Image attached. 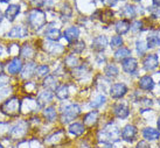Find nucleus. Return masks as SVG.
<instances>
[{
  "label": "nucleus",
  "mask_w": 160,
  "mask_h": 148,
  "mask_svg": "<svg viewBox=\"0 0 160 148\" xmlns=\"http://www.w3.org/2000/svg\"><path fill=\"white\" fill-rule=\"evenodd\" d=\"M11 83V78L7 74H0V88L1 86H6L9 85Z\"/></svg>",
  "instance_id": "nucleus-43"
},
{
  "label": "nucleus",
  "mask_w": 160,
  "mask_h": 148,
  "mask_svg": "<svg viewBox=\"0 0 160 148\" xmlns=\"http://www.w3.org/2000/svg\"><path fill=\"white\" fill-rule=\"evenodd\" d=\"M110 45H111V48H119L120 45H123V37L119 36V35L112 36Z\"/></svg>",
  "instance_id": "nucleus-41"
},
{
  "label": "nucleus",
  "mask_w": 160,
  "mask_h": 148,
  "mask_svg": "<svg viewBox=\"0 0 160 148\" xmlns=\"http://www.w3.org/2000/svg\"><path fill=\"white\" fill-rule=\"evenodd\" d=\"M159 104H160V99H159Z\"/></svg>",
  "instance_id": "nucleus-57"
},
{
  "label": "nucleus",
  "mask_w": 160,
  "mask_h": 148,
  "mask_svg": "<svg viewBox=\"0 0 160 148\" xmlns=\"http://www.w3.org/2000/svg\"><path fill=\"white\" fill-rule=\"evenodd\" d=\"M70 48L72 50V53H75V54H81L83 50L85 49V43L84 41H76L74 43H71L70 45Z\"/></svg>",
  "instance_id": "nucleus-38"
},
{
  "label": "nucleus",
  "mask_w": 160,
  "mask_h": 148,
  "mask_svg": "<svg viewBox=\"0 0 160 148\" xmlns=\"http://www.w3.org/2000/svg\"><path fill=\"white\" fill-rule=\"evenodd\" d=\"M32 132L31 124L28 119H19L14 124H11L8 133L4 140H8L11 142H19L21 140L28 139V135ZM2 140V141H4Z\"/></svg>",
  "instance_id": "nucleus-1"
},
{
  "label": "nucleus",
  "mask_w": 160,
  "mask_h": 148,
  "mask_svg": "<svg viewBox=\"0 0 160 148\" xmlns=\"http://www.w3.org/2000/svg\"><path fill=\"white\" fill-rule=\"evenodd\" d=\"M19 13H20V6L17 4H11L5 11V18L7 19L9 22H13L19 15Z\"/></svg>",
  "instance_id": "nucleus-24"
},
{
  "label": "nucleus",
  "mask_w": 160,
  "mask_h": 148,
  "mask_svg": "<svg viewBox=\"0 0 160 148\" xmlns=\"http://www.w3.org/2000/svg\"><path fill=\"white\" fill-rule=\"evenodd\" d=\"M64 64H66V67L71 68V69H75V68L78 67L80 60H78V57H77L75 54H70L66 57V60H64Z\"/></svg>",
  "instance_id": "nucleus-34"
},
{
  "label": "nucleus",
  "mask_w": 160,
  "mask_h": 148,
  "mask_svg": "<svg viewBox=\"0 0 160 148\" xmlns=\"http://www.w3.org/2000/svg\"><path fill=\"white\" fill-rule=\"evenodd\" d=\"M62 36L66 39L69 45L74 43L76 41H78V36H80V29L76 26H71V27L67 28L66 31H63Z\"/></svg>",
  "instance_id": "nucleus-15"
},
{
  "label": "nucleus",
  "mask_w": 160,
  "mask_h": 148,
  "mask_svg": "<svg viewBox=\"0 0 160 148\" xmlns=\"http://www.w3.org/2000/svg\"><path fill=\"white\" fill-rule=\"evenodd\" d=\"M6 36L8 37V39H23V37H26L28 36V27L26 26H23V25H17V26H14L7 31V34Z\"/></svg>",
  "instance_id": "nucleus-8"
},
{
  "label": "nucleus",
  "mask_w": 160,
  "mask_h": 148,
  "mask_svg": "<svg viewBox=\"0 0 160 148\" xmlns=\"http://www.w3.org/2000/svg\"><path fill=\"white\" fill-rule=\"evenodd\" d=\"M122 68H123L124 72L129 74V75H133L134 72L137 71L138 61L133 57H128L124 61H122Z\"/></svg>",
  "instance_id": "nucleus-16"
},
{
  "label": "nucleus",
  "mask_w": 160,
  "mask_h": 148,
  "mask_svg": "<svg viewBox=\"0 0 160 148\" xmlns=\"http://www.w3.org/2000/svg\"><path fill=\"white\" fill-rule=\"evenodd\" d=\"M126 93H128V86L124 83H115L110 88V96L113 99L123 98Z\"/></svg>",
  "instance_id": "nucleus-11"
},
{
  "label": "nucleus",
  "mask_w": 160,
  "mask_h": 148,
  "mask_svg": "<svg viewBox=\"0 0 160 148\" xmlns=\"http://www.w3.org/2000/svg\"><path fill=\"white\" fill-rule=\"evenodd\" d=\"M136 148H151L150 147V144L145 141V140H142V141H139L137 144V147Z\"/></svg>",
  "instance_id": "nucleus-46"
},
{
  "label": "nucleus",
  "mask_w": 160,
  "mask_h": 148,
  "mask_svg": "<svg viewBox=\"0 0 160 148\" xmlns=\"http://www.w3.org/2000/svg\"><path fill=\"white\" fill-rule=\"evenodd\" d=\"M139 88L142 90H146V91H148V90H152L153 88H154V82H153V79H152V77L150 76H142L140 79H139Z\"/></svg>",
  "instance_id": "nucleus-32"
},
{
  "label": "nucleus",
  "mask_w": 160,
  "mask_h": 148,
  "mask_svg": "<svg viewBox=\"0 0 160 148\" xmlns=\"http://www.w3.org/2000/svg\"><path fill=\"white\" fill-rule=\"evenodd\" d=\"M0 148H6L5 147V145L2 144V141H0Z\"/></svg>",
  "instance_id": "nucleus-54"
},
{
  "label": "nucleus",
  "mask_w": 160,
  "mask_h": 148,
  "mask_svg": "<svg viewBox=\"0 0 160 148\" xmlns=\"http://www.w3.org/2000/svg\"><path fill=\"white\" fill-rule=\"evenodd\" d=\"M2 19H4V14L1 12V9H0V23L2 22Z\"/></svg>",
  "instance_id": "nucleus-51"
},
{
  "label": "nucleus",
  "mask_w": 160,
  "mask_h": 148,
  "mask_svg": "<svg viewBox=\"0 0 160 148\" xmlns=\"http://www.w3.org/2000/svg\"><path fill=\"white\" fill-rule=\"evenodd\" d=\"M136 47H137V53L139 55H142L147 49V45H145V42H144V41H137Z\"/></svg>",
  "instance_id": "nucleus-42"
},
{
  "label": "nucleus",
  "mask_w": 160,
  "mask_h": 148,
  "mask_svg": "<svg viewBox=\"0 0 160 148\" xmlns=\"http://www.w3.org/2000/svg\"><path fill=\"white\" fill-rule=\"evenodd\" d=\"M153 4L159 7V6H160V0H153Z\"/></svg>",
  "instance_id": "nucleus-50"
},
{
  "label": "nucleus",
  "mask_w": 160,
  "mask_h": 148,
  "mask_svg": "<svg viewBox=\"0 0 160 148\" xmlns=\"http://www.w3.org/2000/svg\"><path fill=\"white\" fill-rule=\"evenodd\" d=\"M11 92H12V86L11 85H6V86H1L0 88V104L4 102L5 99H7L11 96Z\"/></svg>",
  "instance_id": "nucleus-39"
},
{
  "label": "nucleus",
  "mask_w": 160,
  "mask_h": 148,
  "mask_svg": "<svg viewBox=\"0 0 160 148\" xmlns=\"http://www.w3.org/2000/svg\"><path fill=\"white\" fill-rule=\"evenodd\" d=\"M98 112L97 111H91V112L87 113L83 117V125L85 127H92L98 122Z\"/></svg>",
  "instance_id": "nucleus-25"
},
{
  "label": "nucleus",
  "mask_w": 160,
  "mask_h": 148,
  "mask_svg": "<svg viewBox=\"0 0 160 148\" xmlns=\"http://www.w3.org/2000/svg\"><path fill=\"white\" fill-rule=\"evenodd\" d=\"M21 104L22 99H20L18 96H9L0 104V113L7 118H19L22 114Z\"/></svg>",
  "instance_id": "nucleus-2"
},
{
  "label": "nucleus",
  "mask_w": 160,
  "mask_h": 148,
  "mask_svg": "<svg viewBox=\"0 0 160 148\" xmlns=\"http://www.w3.org/2000/svg\"><path fill=\"white\" fill-rule=\"evenodd\" d=\"M131 29L133 31H139L142 29V21H134L132 25H131Z\"/></svg>",
  "instance_id": "nucleus-45"
},
{
  "label": "nucleus",
  "mask_w": 160,
  "mask_h": 148,
  "mask_svg": "<svg viewBox=\"0 0 160 148\" xmlns=\"http://www.w3.org/2000/svg\"><path fill=\"white\" fill-rule=\"evenodd\" d=\"M54 98V93L53 91H49V90H46L43 89L42 91H40L39 93L36 94V100L39 102L41 106L43 107L45 106V104H48L50 103Z\"/></svg>",
  "instance_id": "nucleus-21"
},
{
  "label": "nucleus",
  "mask_w": 160,
  "mask_h": 148,
  "mask_svg": "<svg viewBox=\"0 0 160 148\" xmlns=\"http://www.w3.org/2000/svg\"><path fill=\"white\" fill-rule=\"evenodd\" d=\"M134 1H140V0H134Z\"/></svg>",
  "instance_id": "nucleus-56"
},
{
  "label": "nucleus",
  "mask_w": 160,
  "mask_h": 148,
  "mask_svg": "<svg viewBox=\"0 0 160 148\" xmlns=\"http://www.w3.org/2000/svg\"><path fill=\"white\" fill-rule=\"evenodd\" d=\"M152 105V100L151 99H147V98H144L142 100V103H140V112H144V111H146L147 108L150 107Z\"/></svg>",
  "instance_id": "nucleus-44"
},
{
  "label": "nucleus",
  "mask_w": 160,
  "mask_h": 148,
  "mask_svg": "<svg viewBox=\"0 0 160 148\" xmlns=\"http://www.w3.org/2000/svg\"><path fill=\"white\" fill-rule=\"evenodd\" d=\"M36 49L31 45V43H25L23 45H20V59L27 60V61H32L35 57Z\"/></svg>",
  "instance_id": "nucleus-12"
},
{
  "label": "nucleus",
  "mask_w": 160,
  "mask_h": 148,
  "mask_svg": "<svg viewBox=\"0 0 160 148\" xmlns=\"http://www.w3.org/2000/svg\"><path fill=\"white\" fill-rule=\"evenodd\" d=\"M160 45V37L157 34H150L147 36V48H154Z\"/></svg>",
  "instance_id": "nucleus-36"
},
{
  "label": "nucleus",
  "mask_w": 160,
  "mask_h": 148,
  "mask_svg": "<svg viewBox=\"0 0 160 148\" xmlns=\"http://www.w3.org/2000/svg\"><path fill=\"white\" fill-rule=\"evenodd\" d=\"M49 74H50L49 65H47V64H40V65H36L35 75H34V76H35L38 79H43L45 77L48 76Z\"/></svg>",
  "instance_id": "nucleus-31"
},
{
  "label": "nucleus",
  "mask_w": 160,
  "mask_h": 148,
  "mask_svg": "<svg viewBox=\"0 0 160 148\" xmlns=\"http://www.w3.org/2000/svg\"><path fill=\"white\" fill-rule=\"evenodd\" d=\"M112 113L115 117L119 118V119H126L130 114V110L126 104L118 103L112 106Z\"/></svg>",
  "instance_id": "nucleus-14"
},
{
  "label": "nucleus",
  "mask_w": 160,
  "mask_h": 148,
  "mask_svg": "<svg viewBox=\"0 0 160 148\" xmlns=\"http://www.w3.org/2000/svg\"><path fill=\"white\" fill-rule=\"evenodd\" d=\"M4 69H5V65L2 62H0V74H4Z\"/></svg>",
  "instance_id": "nucleus-49"
},
{
  "label": "nucleus",
  "mask_w": 160,
  "mask_h": 148,
  "mask_svg": "<svg viewBox=\"0 0 160 148\" xmlns=\"http://www.w3.org/2000/svg\"><path fill=\"white\" fill-rule=\"evenodd\" d=\"M9 127H11V121L0 120V140H1V141L6 138V135L8 133Z\"/></svg>",
  "instance_id": "nucleus-37"
},
{
  "label": "nucleus",
  "mask_w": 160,
  "mask_h": 148,
  "mask_svg": "<svg viewBox=\"0 0 160 148\" xmlns=\"http://www.w3.org/2000/svg\"><path fill=\"white\" fill-rule=\"evenodd\" d=\"M101 148H112V146L111 145H104L103 147H101Z\"/></svg>",
  "instance_id": "nucleus-52"
},
{
  "label": "nucleus",
  "mask_w": 160,
  "mask_h": 148,
  "mask_svg": "<svg viewBox=\"0 0 160 148\" xmlns=\"http://www.w3.org/2000/svg\"><path fill=\"white\" fill-rule=\"evenodd\" d=\"M45 37L48 41H53V42H58L60 39L62 37V33L60 31V28L56 27H47L45 31Z\"/></svg>",
  "instance_id": "nucleus-23"
},
{
  "label": "nucleus",
  "mask_w": 160,
  "mask_h": 148,
  "mask_svg": "<svg viewBox=\"0 0 160 148\" xmlns=\"http://www.w3.org/2000/svg\"><path fill=\"white\" fill-rule=\"evenodd\" d=\"M107 102V98H105V96H103V94H99L97 96L96 98L93 99L92 102L90 103V106L92 108H97V107H101L103 104H105Z\"/></svg>",
  "instance_id": "nucleus-40"
},
{
  "label": "nucleus",
  "mask_w": 160,
  "mask_h": 148,
  "mask_svg": "<svg viewBox=\"0 0 160 148\" xmlns=\"http://www.w3.org/2000/svg\"><path fill=\"white\" fill-rule=\"evenodd\" d=\"M81 114V107L78 104H69L66 107L62 108L60 119L62 121V124H69L72 120H75L76 118Z\"/></svg>",
  "instance_id": "nucleus-6"
},
{
  "label": "nucleus",
  "mask_w": 160,
  "mask_h": 148,
  "mask_svg": "<svg viewBox=\"0 0 160 148\" xmlns=\"http://www.w3.org/2000/svg\"><path fill=\"white\" fill-rule=\"evenodd\" d=\"M66 140H67L66 131L63 128H60L58 131H54L53 133H50V134L46 135L45 138L42 139V145L45 146V148H53L62 145Z\"/></svg>",
  "instance_id": "nucleus-5"
},
{
  "label": "nucleus",
  "mask_w": 160,
  "mask_h": 148,
  "mask_svg": "<svg viewBox=\"0 0 160 148\" xmlns=\"http://www.w3.org/2000/svg\"><path fill=\"white\" fill-rule=\"evenodd\" d=\"M27 27L29 26L33 31H40L46 26L47 23V18L46 13L40 8H32L31 11L27 12Z\"/></svg>",
  "instance_id": "nucleus-4"
},
{
  "label": "nucleus",
  "mask_w": 160,
  "mask_h": 148,
  "mask_svg": "<svg viewBox=\"0 0 160 148\" xmlns=\"http://www.w3.org/2000/svg\"><path fill=\"white\" fill-rule=\"evenodd\" d=\"M159 131L154 130L152 127H147L145 130L142 131V136L145 138L146 140H157L159 139Z\"/></svg>",
  "instance_id": "nucleus-33"
},
{
  "label": "nucleus",
  "mask_w": 160,
  "mask_h": 148,
  "mask_svg": "<svg viewBox=\"0 0 160 148\" xmlns=\"http://www.w3.org/2000/svg\"><path fill=\"white\" fill-rule=\"evenodd\" d=\"M118 74H119V69L115 63H109V64H107V67L104 68V76L109 79L116 78L118 76Z\"/></svg>",
  "instance_id": "nucleus-26"
},
{
  "label": "nucleus",
  "mask_w": 160,
  "mask_h": 148,
  "mask_svg": "<svg viewBox=\"0 0 160 148\" xmlns=\"http://www.w3.org/2000/svg\"><path fill=\"white\" fill-rule=\"evenodd\" d=\"M4 54H5V48H4V45H0V59L4 56Z\"/></svg>",
  "instance_id": "nucleus-48"
},
{
  "label": "nucleus",
  "mask_w": 160,
  "mask_h": 148,
  "mask_svg": "<svg viewBox=\"0 0 160 148\" xmlns=\"http://www.w3.org/2000/svg\"><path fill=\"white\" fill-rule=\"evenodd\" d=\"M87 131V127L83 125V122H78V121H74L71 122L69 127H68V132L74 136H81L83 135Z\"/></svg>",
  "instance_id": "nucleus-20"
},
{
  "label": "nucleus",
  "mask_w": 160,
  "mask_h": 148,
  "mask_svg": "<svg viewBox=\"0 0 160 148\" xmlns=\"http://www.w3.org/2000/svg\"><path fill=\"white\" fill-rule=\"evenodd\" d=\"M58 78L55 75H50L49 74L48 76L45 77L43 78V81H42V88L46 90H49V91H55V90L58 89Z\"/></svg>",
  "instance_id": "nucleus-22"
},
{
  "label": "nucleus",
  "mask_w": 160,
  "mask_h": 148,
  "mask_svg": "<svg viewBox=\"0 0 160 148\" xmlns=\"http://www.w3.org/2000/svg\"><path fill=\"white\" fill-rule=\"evenodd\" d=\"M137 135V128L133 125H126L120 131V139L128 142H132Z\"/></svg>",
  "instance_id": "nucleus-13"
},
{
  "label": "nucleus",
  "mask_w": 160,
  "mask_h": 148,
  "mask_svg": "<svg viewBox=\"0 0 160 148\" xmlns=\"http://www.w3.org/2000/svg\"><path fill=\"white\" fill-rule=\"evenodd\" d=\"M36 64L34 61H28L26 64H23V68L21 72H20V78L23 79V81H31L32 78L35 75V69H36Z\"/></svg>",
  "instance_id": "nucleus-10"
},
{
  "label": "nucleus",
  "mask_w": 160,
  "mask_h": 148,
  "mask_svg": "<svg viewBox=\"0 0 160 148\" xmlns=\"http://www.w3.org/2000/svg\"><path fill=\"white\" fill-rule=\"evenodd\" d=\"M58 111H56V107L54 105H49V106H46L43 110H42V118L45 119L47 122H54V121L58 120Z\"/></svg>",
  "instance_id": "nucleus-18"
},
{
  "label": "nucleus",
  "mask_w": 160,
  "mask_h": 148,
  "mask_svg": "<svg viewBox=\"0 0 160 148\" xmlns=\"http://www.w3.org/2000/svg\"><path fill=\"white\" fill-rule=\"evenodd\" d=\"M42 49L45 50L47 54L52 55V56H58L61 55L64 51V47L60 43H56V42H53V41H48V42H45L42 45Z\"/></svg>",
  "instance_id": "nucleus-9"
},
{
  "label": "nucleus",
  "mask_w": 160,
  "mask_h": 148,
  "mask_svg": "<svg viewBox=\"0 0 160 148\" xmlns=\"http://www.w3.org/2000/svg\"><path fill=\"white\" fill-rule=\"evenodd\" d=\"M9 1H11V0H0L1 4H6V2H9Z\"/></svg>",
  "instance_id": "nucleus-53"
},
{
  "label": "nucleus",
  "mask_w": 160,
  "mask_h": 148,
  "mask_svg": "<svg viewBox=\"0 0 160 148\" xmlns=\"http://www.w3.org/2000/svg\"><path fill=\"white\" fill-rule=\"evenodd\" d=\"M158 128L160 130V117H159V120H158Z\"/></svg>",
  "instance_id": "nucleus-55"
},
{
  "label": "nucleus",
  "mask_w": 160,
  "mask_h": 148,
  "mask_svg": "<svg viewBox=\"0 0 160 148\" xmlns=\"http://www.w3.org/2000/svg\"><path fill=\"white\" fill-rule=\"evenodd\" d=\"M117 1L118 0H102V2L105 6H108V7H112V6H115L116 4H117Z\"/></svg>",
  "instance_id": "nucleus-47"
},
{
  "label": "nucleus",
  "mask_w": 160,
  "mask_h": 148,
  "mask_svg": "<svg viewBox=\"0 0 160 148\" xmlns=\"http://www.w3.org/2000/svg\"><path fill=\"white\" fill-rule=\"evenodd\" d=\"M107 45H108L107 36L98 35V36H96L92 40V42H91V49L95 50V51L101 53V51H104V49L107 48Z\"/></svg>",
  "instance_id": "nucleus-19"
},
{
  "label": "nucleus",
  "mask_w": 160,
  "mask_h": 148,
  "mask_svg": "<svg viewBox=\"0 0 160 148\" xmlns=\"http://www.w3.org/2000/svg\"><path fill=\"white\" fill-rule=\"evenodd\" d=\"M55 96L58 100H64L69 97V86L67 84H62V85H58V89L54 91Z\"/></svg>",
  "instance_id": "nucleus-30"
},
{
  "label": "nucleus",
  "mask_w": 160,
  "mask_h": 148,
  "mask_svg": "<svg viewBox=\"0 0 160 148\" xmlns=\"http://www.w3.org/2000/svg\"><path fill=\"white\" fill-rule=\"evenodd\" d=\"M98 142H101L103 145H113L116 142H118L120 140V131L119 128L112 124L109 122L103 127L102 130L98 131L97 134Z\"/></svg>",
  "instance_id": "nucleus-3"
},
{
  "label": "nucleus",
  "mask_w": 160,
  "mask_h": 148,
  "mask_svg": "<svg viewBox=\"0 0 160 148\" xmlns=\"http://www.w3.org/2000/svg\"><path fill=\"white\" fill-rule=\"evenodd\" d=\"M120 14L126 19H133L136 17V9L132 5H126L123 11H120Z\"/></svg>",
  "instance_id": "nucleus-35"
},
{
  "label": "nucleus",
  "mask_w": 160,
  "mask_h": 148,
  "mask_svg": "<svg viewBox=\"0 0 160 148\" xmlns=\"http://www.w3.org/2000/svg\"><path fill=\"white\" fill-rule=\"evenodd\" d=\"M22 68L23 62L22 60L20 59V56H14L6 64V71H7L8 76H18L22 70Z\"/></svg>",
  "instance_id": "nucleus-7"
},
{
  "label": "nucleus",
  "mask_w": 160,
  "mask_h": 148,
  "mask_svg": "<svg viewBox=\"0 0 160 148\" xmlns=\"http://www.w3.org/2000/svg\"><path fill=\"white\" fill-rule=\"evenodd\" d=\"M159 65V59L156 54H150L142 61V67L146 71H152Z\"/></svg>",
  "instance_id": "nucleus-17"
},
{
  "label": "nucleus",
  "mask_w": 160,
  "mask_h": 148,
  "mask_svg": "<svg viewBox=\"0 0 160 148\" xmlns=\"http://www.w3.org/2000/svg\"><path fill=\"white\" fill-rule=\"evenodd\" d=\"M130 28H131V23H130L128 20H119V21L116 22L115 29L119 36L126 34V33L130 31Z\"/></svg>",
  "instance_id": "nucleus-27"
},
{
  "label": "nucleus",
  "mask_w": 160,
  "mask_h": 148,
  "mask_svg": "<svg viewBox=\"0 0 160 148\" xmlns=\"http://www.w3.org/2000/svg\"><path fill=\"white\" fill-rule=\"evenodd\" d=\"M131 56V50L129 48H126V47H119L118 49L116 50L115 55H113V57H115L116 61H124L125 59H128Z\"/></svg>",
  "instance_id": "nucleus-29"
},
{
  "label": "nucleus",
  "mask_w": 160,
  "mask_h": 148,
  "mask_svg": "<svg viewBox=\"0 0 160 148\" xmlns=\"http://www.w3.org/2000/svg\"><path fill=\"white\" fill-rule=\"evenodd\" d=\"M98 18L103 23H111L113 20V12L110 8L103 9V11H97Z\"/></svg>",
  "instance_id": "nucleus-28"
}]
</instances>
